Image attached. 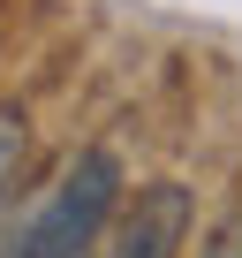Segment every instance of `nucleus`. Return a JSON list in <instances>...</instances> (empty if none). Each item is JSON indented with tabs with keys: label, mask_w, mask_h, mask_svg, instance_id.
<instances>
[{
	"label": "nucleus",
	"mask_w": 242,
	"mask_h": 258,
	"mask_svg": "<svg viewBox=\"0 0 242 258\" xmlns=\"http://www.w3.org/2000/svg\"><path fill=\"white\" fill-rule=\"evenodd\" d=\"M121 198V160L113 152H83L61 167V182H46V198L16 220V243L0 250V258H83L106 228Z\"/></svg>",
	"instance_id": "obj_1"
},
{
	"label": "nucleus",
	"mask_w": 242,
	"mask_h": 258,
	"mask_svg": "<svg viewBox=\"0 0 242 258\" xmlns=\"http://www.w3.org/2000/svg\"><path fill=\"white\" fill-rule=\"evenodd\" d=\"M197 258H242V213H227V220L204 235V250H197Z\"/></svg>",
	"instance_id": "obj_4"
},
{
	"label": "nucleus",
	"mask_w": 242,
	"mask_h": 258,
	"mask_svg": "<svg viewBox=\"0 0 242 258\" xmlns=\"http://www.w3.org/2000/svg\"><path fill=\"white\" fill-rule=\"evenodd\" d=\"M182 235H189V190L182 182H152V190H137L129 220L113 228L106 258H174Z\"/></svg>",
	"instance_id": "obj_2"
},
{
	"label": "nucleus",
	"mask_w": 242,
	"mask_h": 258,
	"mask_svg": "<svg viewBox=\"0 0 242 258\" xmlns=\"http://www.w3.org/2000/svg\"><path fill=\"white\" fill-rule=\"evenodd\" d=\"M23 152H31V129H23V114H0V198H8V182L23 175Z\"/></svg>",
	"instance_id": "obj_3"
}]
</instances>
